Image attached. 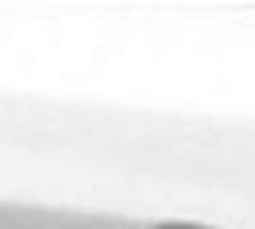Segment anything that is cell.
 I'll return each instance as SVG.
<instances>
[{
  "instance_id": "obj_1",
  "label": "cell",
  "mask_w": 255,
  "mask_h": 229,
  "mask_svg": "<svg viewBox=\"0 0 255 229\" xmlns=\"http://www.w3.org/2000/svg\"><path fill=\"white\" fill-rule=\"evenodd\" d=\"M152 229H210V226H198V222H160Z\"/></svg>"
}]
</instances>
